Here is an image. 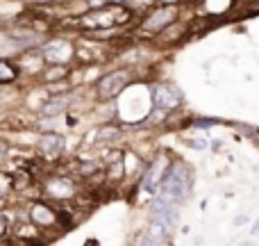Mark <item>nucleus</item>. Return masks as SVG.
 Wrapping results in <instances>:
<instances>
[{
    "label": "nucleus",
    "instance_id": "nucleus-5",
    "mask_svg": "<svg viewBox=\"0 0 259 246\" xmlns=\"http://www.w3.org/2000/svg\"><path fill=\"white\" fill-rule=\"evenodd\" d=\"M168 157L164 155V153H159V155H155L150 160V164H148V169H146V173H143V189H146L148 194H155V189H157V185H159V180H161V175H164V171H166V166H168Z\"/></svg>",
    "mask_w": 259,
    "mask_h": 246
},
{
    "label": "nucleus",
    "instance_id": "nucleus-18",
    "mask_svg": "<svg viewBox=\"0 0 259 246\" xmlns=\"http://www.w3.org/2000/svg\"><path fill=\"white\" fill-rule=\"evenodd\" d=\"M161 3H164V5H175L178 0H161Z\"/></svg>",
    "mask_w": 259,
    "mask_h": 246
},
{
    "label": "nucleus",
    "instance_id": "nucleus-17",
    "mask_svg": "<svg viewBox=\"0 0 259 246\" xmlns=\"http://www.w3.org/2000/svg\"><path fill=\"white\" fill-rule=\"evenodd\" d=\"M5 230H7V226H5V221L0 219V235H5Z\"/></svg>",
    "mask_w": 259,
    "mask_h": 246
},
{
    "label": "nucleus",
    "instance_id": "nucleus-16",
    "mask_svg": "<svg viewBox=\"0 0 259 246\" xmlns=\"http://www.w3.org/2000/svg\"><path fill=\"white\" fill-rule=\"evenodd\" d=\"M5 153H7V151H5V144H0V162L5 160Z\"/></svg>",
    "mask_w": 259,
    "mask_h": 246
},
{
    "label": "nucleus",
    "instance_id": "nucleus-13",
    "mask_svg": "<svg viewBox=\"0 0 259 246\" xmlns=\"http://www.w3.org/2000/svg\"><path fill=\"white\" fill-rule=\"evenodd\" d=\"M18 78V68L12 66L9 62L0 59V82H14Z\"/></svg>",
    "mask_w": 259,
    "mask_h": 246
},
{
    "label": "nucleus",
    "instance_id": "nucleus-8",
    "mask_svg": "<svg viewBox=\"0 0 259 246\" xmlns=\"http://www.w3.org/2000/svg\"><path fill=\"white\" fill-rule=\"evenodd\" d=\"M73 50H71V44L68 41H50L48 46L44 48V57L48 59V62H66V59H71Z\"/></svg>",
    "mask_w": 259,
    "mask_h": 246
},
{
    "label": "nucleus",
    "instance_id": "nucleus-6",
    "mask_svg": "<svg viewBox=\"0 0 259 246\" xmlns=\"http://www.w3.org/2000/svg\"><path fill=\"white\" fill-rule=\"evenodd\" d=\"M30 217H32V221H34L39 228H53V226H57V221H59L57 212L50 210V207L44 205V203H36V205L32 207Z\"/></svg>",
    "mask_w": 259,
    "mask_h": 246
},
{
    "label": "nucleus",
    "instance_id": "nucleus-12",
    "mask_svg": "<svg viewBox=\"0 0 259 246\" xmlns=\"http://www.w3.org/2000/svg\"><path fill=\"white\" fill-rule=\"evenodd\" d=\"M121 132V128H118V125H103V128H98L94 132V139L98 144H103V142H112L114 137H116V134Z\"/></svg>",
    "mask_w": 259,
    "mask_h": 246
},
{
    "label": "nucleus",
    "instance_id": "nucleus-1",
    "mask_svg": "<svg viewBox=\"0 0 259 246\" xmlns=\"http://www.w3.org/2000/svg\"><path fill=\"white\" fill-rule=\"evenodd\" d=\"M193 185V173L184 162H168L164 175H161L159 185L155 189V201H152V207L155 205H178L180 201L189 196Z\"/></svg>",
    "mask_w": 259,
    "mask_h": 246
},
{
    "label": "nucleus",
    "instance_id": "nucleus-4",
    "mask_svg": "<svg viewBox=\"0 0 259 246\" xmlns=\"http://www.w3.org/2000/svg\"><path fill=\"white\" fill-rule=\"evenodd\" d=\"M150 98H152V105H155L157 110H175V108H180V103H182V94L170 85L152 87Z\"/></svg>",
    "mask_w": 259,
    "mask_h": 246
},
{
    "label": "nucleus",
    "instance_id": "nucleus-15",
    "mask_svg": "<svg viewBox=\"0 0 259 246\" xmlns=\"http://www.w3.org/2000/svg\"><path fill=\"white\" fill-rule=\"evenodd\" d=\"M23 3H30V5H48L53 0H23Z\"/></svg>",
    "mask_w": 259,
    "mask_h": 246
},
{
    "label": "nucleus",
    "instance_id": "nucleus-3",
    "mask_svg": "<svg viewBox=\"0 0 259 246\" xmlns=\"http://www.w3.org/2000/svg\"><path fill=\"white\" fill-rule=\"evenodd\" d=\"M175 18H178V9H175L173 5H164V7L155 9V12H150L143 18L141 32H146V34H157V32H161L164 27H168Z\"/></svg>",
    "mask_w": 259,
    "mask_h": 246
},
{
    "label": "nucleus",
    "instance_id": "nucleus-2",
    "mask_svg": "<svg viewBox=\"0 0 259 246\" xmlns=\"http://www.w3.org/2000/svg\"><path fill=\"white\" fill-rule=\"evenodd\" d=\"M130 82H132V71L130 68H118V71H112L105 78H100L98 87H96V94H98L100 100H112L125 91Z\"/></svg>",
    "mask_w": 259,
    "mask_h": 246
},
{
    "label": "nucleus",
    "instance_id": "nucleus-7",
    "mask_svg": "<svg viewBox=\"0 0 259 246\" xmlns=\"http://www.w3.org/2000/svg\"><path fill=\"white\" fill-rule=\"evenodd\" d=\"M64 146H66V139H64L62 134H57V132L41 134V139H39V148H41V153H44L46 157L59 155V153L64 151Z\"/></svg>",
    "mask_w": 259,
    "mask_h": 246
},
{
    "label": "nucleus",
    "instance_id": "nucleus-10",
    "mask_svg": "<svg viewBox=\"0 0 259 246\" xmlns=\"http://www.w3.org/2000/svg\"><path fill=\"white\" fill-rule=\"evenodd\" d=\"M71 100H73V96H55V98H50L48 103L41 108V114H44V117H55V114L66 112Z\"/></svg>",
    "mask_w": 259,
    "mask_h": 246
},
{
    "label": "nucleus",
    "instance_id": "nucleus-9",
    "mask_svg": "<svg viewBox=\"0 0 259 246\" xmlns=\"http://www.w3.org/2000/svg\"><path fill=\"white\" fill-rule=\"evenodd\" d=\"M168 239H170V230H166L159 221H152L150 228L146 230V235L139 237L137 242L139 244H166Z\"/></svg>",
    "mask_w": 259,
    "mask_h": 246
},
{
    "label": "nucleus",
    "instance_id": "nucleus-14",
    "mask_svg": "<svg viewBox=\"0 0 259 246\" xmlns=\"http://www.w3.org/2000/svg\"><path fill=\"white\" fill-rule=\"evenodd\" d=\"M219 121H216V119H198V128H209V125H216Z\"/></svg>",
    "mask_w": 259,
    "mask_h": 246
},
{
    "label": "nucleus",
    "instance_id": "nucleus-11",
    "mask_svg": "<svg viewBox=\"0 0 259 246\" xmlns=\"http://www.w3.org/2000/svg\"><path fill=\"white\" fill-rule=\"evenodd\" d=\"M48 194L55 198L73 196V183H68V180H64V178H53L48 183Z\"/></svg>",
    "mask_w": 259,
    "mask_h": 246
}]
</instances>
